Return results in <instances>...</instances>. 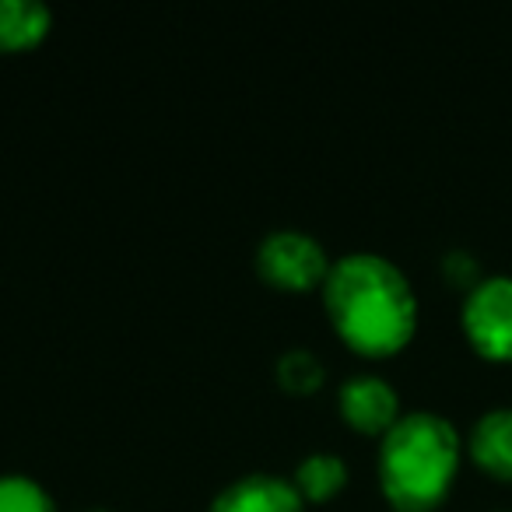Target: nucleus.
I'll return each instance as SVG.
<instances>
[{"instance_id":"1","label":"nucleus","mask_w":512,"mask_h":512,"mask_svg":"<svg viewBox=\"0 0 512 512\" xmlns=\"http://www.w3.org/2000/svg\"><path fill=\"white\" fill-rule=\"evenodd\" d=\"M323 306L344 344L369 358L400 351L418 330V295L383 253H344L323 281Z\"/></svg>"},{"instance_id":"2","label":"nucleus","mask_w":512,"mask_h":512,"mask_svg":"<svg viewBox=\"0 0 512 512\" xmlns=\"http://www.w3.org/2000/svg\"><path fill=\"white\" fill-rule=\"evenodd\" d=\"M463 442L446 414L407 411L379 439V488L400 512H428L449 495Z\"/></svg>"},{"instance_id":"3","label":"nucleus","mask_w":512,"mask_h":512,"mask_svg":"<svg viewBox=\"0 0 512 512\" xmlns=\"http://www.w3.org/2000/svg\"><path fill=\"white\" fill-rule=\"evenodd\" d=\"M256 271L274 288L306 292V288H323L330 274V256L316 235L302 228H274L256 249Z\"/></svg>"},{"instance_id":"4","label":"nucleus","mask_w":512,"mask_h":512,"mask_svg":"<svg viewBox=\"0 0 512 512\" xmlns=\"http://www.w3.org/2000/svg\"><path fill=\"white\" fill-rule=\"evenodd\" d=\"M470 348L488 362H512V274H488L467 292L460 309Z\"/></svg>"},{"instance_id":"5","label":"nucleus","mask_w":512,"mask_h":512,"mask_svg":"<svg viewBox=\"0 0 512 512\" xmlns=\"http://www.w3.org/2000/svg\"><path fill=\"white\" fill-rule=\"evenodd\" d=\"M337 407H341L344 421L358 432L386 435L393 421L400 418V397L393 390L390 379L376 376V372H355L341 383L337 390Z\"/></svg>"},{"instance_id":"6","label":"nucleus","mask_w":512,"mask_h":512,"mask_svg":"<svg viewBox=\"0 0 512 512\" xmlns=\"http://www.w3.org/2000/svg\"><path fill=\"white\" fill-rule=\"evenodd\" d=\"M306 498L299 495L292 477L271 474V470H253L235 481H228L211 498L207 512H302Z\"/></svg>"},{"instance_id":"7","label":"nucleus","mask_w":512,"mask_h":512,"mask_svg":"<svg viewBox=\"0 0 512 512\" xmlns=\"http://www.w3.org/2000/svg\"><path fill=\"white\" fill-rule=\"evenodd\" d=\"M467 449L484 474L512 481V407H491L474 421Z\"/></svg>"},{"instance_id":"8","label":"nucleus","mask_w":512,"mask_h":512,"mask_svg":"<svg viewBox=\"0 0 512 512\" xmlns=\"http://www.w3.org/2000/svg\"><path fill=\"white\" fill-rule=\"evenodd\" d=\"M53 15L43 0H0V50H29L43 43Z\"/></svg>"},{"instance_id":"9","label":"nucleus","mask_w":512,"mask_h":512,"mask_svg":"<svg viewBox=\"0 0 512 512\" xmlns=\"http://www.w3.org/2000/svg\"><path fill=\"white\" fill-rule=\"evenodd\" d=\"M292 481L302 498H309V502H327V498H334L337 491L348 484V463L337 453H309L299 460Z\"/></svg>"},{"instance_id":"10","label":"nucleus","mask_w":512,"mask_h":512,"mask_svg":"<svg viewBox=\"0 0 512 512\" xmlns=\"http://www.w3.org/2000/svg\"><path fill=\"white\" fill-rule=\"evenodd\" d=\"M0 512H60V509L36 477L0 474Z\"/></svg>"},{"instance_id":"11","label":"nucleus","mask_w":512,"mask_h":512,"mask_svg":"<svg viewBox=\"0 0 512 512\" xmlns=\"http://www.w3.org/2000/svg\"><path fill=\"white\" fill-rule=\"evenodd\" d=\"M278 383L288 393H313L323 386V362L309 348H288L274 365Z\"/></svg>"},{"instance_id":"12","label":"nucleus","mask_w":512,"mask_h":512,"mask_svg":"<svg viewBox=\"0 0 512 512\" xmlns=\"http://www.w3.org/2000/svg\"><path fill=\"white\" fill-rule=\"evenodd\" d=\"M442 271H446V278L453 285L467 288V292L481 281V264H477V256L467 253V249H449L446 260H442Z\"/></svg>"},{"instance_id":"13","label":"nucleus","mask_w":512,"mask_h":512,"mask_svg":"<svg viewBox=\"0 0 512 512\" xmlns=\"http://www.w3.org/2000/svg\"><path fill=\"white\" fill-rule=\"evenodd\" d=\"M85 512H113V509H85Z\"/></svg>"}]
</instances>
